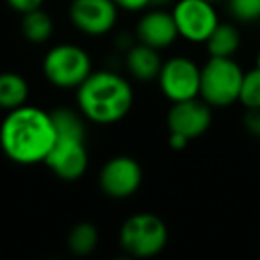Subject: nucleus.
<instances>
[{"label":"nucleus","instance_id":"nucleus-11","mask_svg":"<svg viewBox=\"0 0 260 260\" xmlns=\"http://www.w3.org/2000/svg\"><path fill=\"white\" fill-rule=\"evenodd\" d=\"M166 125L170 132H177L189 141L198 139L212 125V107L200 96L175 102L168 111Z\"/></svg>","mask_w":260,"mask_h":260},{"label":"nucleus","instance_id":"nucleus-23","mask_svg":"<svg viewBox=\"0 0 260 260\" xmlns=\"http://www.w3.org/2000/svg\"><path fill=\"white\" fill-rule=\"evenodd\" d=\"M168 145L173 150H184L189 145V139L184 136L177 134V132H170V138H168Z\"/></svg>","mask_w":260,"mask_h":260},{"label":"nucleus","instance_id":"nucleus-5","mask_svg":"<svg viewBox=\"0 0 260 260\" xmlns=\"http://www.w3.org/2000/svg\"><path fill=\"white\" fill-rule=\"evenodd\" d=\"M119 248L134 258H153L168 244V226L157 214L136 212L119 228Z\"/></svg>","mask_w":260,"mask_h":260},{"label":"nucleus","instance_id":"nucleus-20","mask_svg":"<svg viewBox=\"0 0 260 260\" xmlns=\"http://www.w3.org/2000/svg\"><path fill=\"white\" fill-rule=\"evenodd\" d=\"M242 125H244V130L251 138L260 139V107L246 109L244 114H242Z\"/></svg>","mask_w":260,"mask_h":260},{"label":"nucleus","instance_id":"nucleus-19","mask_svg":"<svg viewBox=\"0 0 260 260\" xmlns=\"http://www.w3.org/2000/svg\"><path fill=\"white\" fill-rule=\"evenodd\" d=\"M226 11L237 23L260 22V0H226Z\"/></svg>","mask_w":260,"mask_h":260},{"label":"nucleus","instance_id":"nucleus-26","mask_svg":"<svg viewBox=\"0 0 260 260\" xmlns=\"http://www.w3.org/2000/svg\"><path fill=\"white\" fill-rule=\"evenodd\" d=\"M207 2H212V4H216V2H217V0H207Z\"/></svg>","mask_w":260,"mask_h":260},{"label":"nucleus","instance_id":"nucleus-9","mask_svg":"<svg viewBox=\"0 0 260 260\" xmlns=\"http://www.w3.org/2000/svg\"><path fill=\"white\" fill-rule=\"evenodd\" d=\"M143 184V168L134 157L114 155L98 171V185L102 192L112 200L134 196Z\"/></svg>","mask_w":260,"mask_h":260},{"label":"nucleus","instance_id":"nucleus-24","mask_svg":"<svg viewBox=\"0 0 260 260\" xmlns=\"http://www.w3.org/2000/svg\"><path fill=\"white\" fill-rule=\"evenodd\" d=\"M177 0H150V8H168L173 6Z\"/></svg>","mask_w":260,"mask_h":260},{"label":"nucleus","instance_id":"nucleus-21","mask_svg":"<svg viewBox=\"0 0 260 260\" xmlns=\"http://www.w3.org/2000/svg\"><path fill=\"white\" fill-rule=\"evenodd\" d=\"M47 0H6L9 9H13L18 15H25L29 11H34V9L43 8V4Z\"/></svg>","mask_w":260,"mask_h":260},{"label":"nucleus","instance_id":"nucleus-1","mask_svg":"<svg viewBox=\"0 0 260 260\" xmlns=\"http://www.w3.org/2000/svg\"><path fill=\"white\" fill-rule=\"evenodd\" d=\"M55 132L52 112L25 104L8 111L0 123V150L11 162L20 166H36L45 162L54 148Z\"/></svg>","mask_w":260,"mask_h":260},{"label":"nucleus","instance_id":"nucleus-12","mask_svg":"<svg viewBox=\"0 0 260 260\" xmlns=\"http://www.w3.org/2000/svg\"><path fill=\"white\" fill-rule=\"evenodd\" d=\"M136 40L160 52L173 47L178 40V30L171 11L166 8L145 9L136 23Z\"/></svg>","mask_w":260,"mask_h":260},{"label":"nucleus","instance_id":"nucleus-2","mask_svg":"<svg viewBox=\"0 0 260 260\" xmlns=\"http://www.w3.org/2000/svg\"><path fill=\"white\" fill-rule=\"evenodd\" d=\"M77 109L94 125H114L125 119L134 105V87L114 70H93L75 89Z\"/></svg>","mask_w":260,"mask_h":260},{"label":"nucleus","instance_id":"nucleus-6","mask_svg":"<svg viewBox=\"0 0 260 260\" xmlns=\"http://www.w3.org/2000/svg\"><path fill=\"white\" fill-rule=\"evenodd\" d=\"M202 66L187 55H171L162 62L157 77L160 93L171 104L200 96Z\"/></svg>","mask_w":260,"mask_h":260},{"label":"nucleus","instance_id":"nucleus-15","mask_svg":"<svg viewBox=\"0 0 260 260\" xmlns=\"http://www.w3.org/2000/svg\"><path fill=\"white\" fill-rule=\"evenodd\" d=\"M242 43L241 30L235 23L219 22L214 32L205 41V48L209 57H234Z\"/></svg>","mask_w":260,"mask_h":260},{"label":"nucleus","instance_id":"nucleus-18","mask_svg":"<svg viewBox=\"0 0 260 260\" xmlns=\"http://www.w3.org/2000/svg\"><path fill=\"white\" fill-rule=\"evenodd\" d=\"M239 104L244 109L260 107V68H256V66L244 72L241 93H239Z\"/></svg>","mask_w":260,"mask_h":260},{"label":"nucleus","instance_id":"nucleus-7","mask_svg":"<svg viewBox=\"0 0 260 260\" xmlns=\"http://www.w3.org/2000/svg\"><path fill=\"white\" fill-rule=\"evenodd\" d=\"M171 15L178 38L192 45H205L221 22L216 6L207 0H177L171 8Z\"/></svg>","mask_w":260,"mask_h":260},{"label":"nucleus","instance_id":"nucleus-14","mask_svg":"<svg viewBox=\"0 0 260 260\" xmlns=\"http://www.w3.org/2000/svg\"><path fill=\"white\" fill-rule=\"evenodd\" d=\"M30 86L18 72H0V109L13 111L29 102Z\"/></svg>","mask_w":260,"mask_h":260},{"label":"nucleus","instance_id":"nucleus-22","mask_svg":"<svg viewBox=\"0 0 260 260\" xmlns=\"http://www.w3.org/2000/svg\"><path fill=\"white\" fill-rule=\"evenodd\" d=\"M114 4L119 8V11L143 13L150 8V0H114Z\"/></svg>","mask_w":260,"mask_h":260},{"label":"nucleus","instance_id":"nucleus-10","mask_svg":"<svg viewBox=\"0 0 260 260\" xmlns=\"http://www.w3.org/2000/svg\"><path fill=\"white\" fill-rule=\"evenodd\" d=\"M43 164L61 180L75 182L82 178L89 166L86 138L57 136L54 148L50 150Z\"/></svg>","mask_w":260,"mask_h":260},{"label":"nucleus","instance_id":"nucleus-13","mask_svg":"<svg viewBox=\"0 0 260 260\" xmlns=\"http://www.w3.org/2000/svg\"><path fill=\"white\" fill-rule=\"evenodd\" d=\"M162 55L160 50L148 45L136 41L128 50H125V68L132 79L139 82H152L157 80L162 68Z\"/></svg>","mask_w":260,"mask_h":260},{"label":"nucleus","instance_id":"nucleus-4","mask_svg":"<svg viewBox=\"0 0 260 260\" xmlns=\"http://www.w3.org/2000/svg\"><path fill=\"white\" fill-rule=\"evenodd\" d=\"M48 84L57 89H77L93 72L89 52L75 43H59L48 48L41 62Z\"/></svg>","mask_w":260,"mask_h":260},{"label":"nucleus","instance_id":"nucleus-17","mask_svg":"<svg viewBox=\"0 0 260 260\" xmlns=\"http://www.w3.org/2000/svg\"><path fill=\"white\" fill-rule=\"evenodd\" d=\"M98 241H100V234L98 228L91 223H77L72 230L68 232L66 237V246H68L70 253L77 256H87L96 249Z\"/></svg>","mask_w":260,"mask_h":260},{"label":"nucleus","instance_id":"nucleus-3","mask_svg":"<svg viewBox=\"0 0 260 260\" xmlns=\"http://www.w3.org/2000/svg\"><path fill=\"white\" fill-rule=\"evenodd\" d=\"M244 70L234 57H209L202 66L200 98L212 109H226L239 102Z\"/></svg>","mask_w":260,"mask_h":260},{"label":"nucleus","instance_id":"nucleus-8","mask_svg":"<svg viewBox=\"0 0 260 260\" xmlns=\"http://www.w3.org/2000/svg\"><path fill=\"white\" fill-rule=\"evenodd\" d=\"M70 23L87 38L107 36L118 25L119 8L114 0H72L68 6Z\"/></svg>","mask_w":260,"mask_h":260},{"label":"nucleus","instance_id":"nucleus-16","mask_svg":"<svg viewBox=\"0 0 260 260\" xmlns=\"http://www.w3.org/2000/svg\"><path fill=\"white\" fill-rule=\"evenodd\" d=\"M20 29H22V36L25 38L29 43L32 45H43L54 36V18L50 13L43 11V8L29 11L22 15V22H20Z\"/></svg>","mask_w":260,"mask_h":260},{"label":"nucleus","instance_id":"nucleus-25","mask_svg":"<svg viewBox=\"0 0 260 260\" xmlns=\"http://www.w3.org/2000/svg\"><path fill=\"white\" fill-rule=\"evenodd\" d=\"M255 66L256 68H260V52L256 54V59H255Z\"/></svg>","mask_w":260,"mask_h":260}]
</instances>
